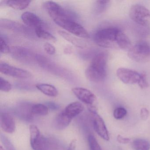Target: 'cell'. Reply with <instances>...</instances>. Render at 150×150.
Wrapping results in <instances>:
<instances>
[{"label":"cell","instance_id":"1","mask_svg":"<svg viewBox=\"0 0 150 150\" xmlns=\"http://www.w3.org/2000/svg\"><path fill=\"white\" fill-rule=\"evenodd\" d=\"M108 58V55L104 52H100L93 57L86 71V77L88 80L94 82L104 80L107 75Z\"/></svg>","mask_w":150,"mask_h":150},{"label":"cell","instance_id":"9","mask_svg":"<svg viewBox=\"0 0 150 150\" xmlns=\"http://www.w3.org/2000/svg\"><path fill=\"white\" fill-rule=\"evenodd\" d=\"M44 7L54 22L69 17L65 10L57 3L52 1H46Z\"/></svg>","mask_w":150,"mask_h":150},{"label":"cell","instance_id":"6","mask_svg":"<svg viewBox=\"0 0 150 150\" xmlns=\"http://www.w3.org/2000/svg\"><path fill=\"white\" fill-rule=\"evenodd\" d=\"M89 110L91 114L94 129L103 139L106 141H109L110 139L109 134L103 119L100 115H98L95 107L90 108Z\"/></svg>","mask_w":150,"mask_h":150},{"label":"cell","instance_id":"13","mask_svg":"<svg viewBox=\"0 0 150 150\" xmlns=\"http://www.w3.org/2000/svg\"><path fill=\"white\" fill-rule=\"evenodd\" d=\"M0 124L3 131L8 133L14 132L16 123L12 115L6 112L1 113L0 115Z\"/></svg>","mask_w":150,"mask_h":150},{"label":"cell","instance_id":"15","mask_svg":"<svg viewBox=\"0 0 150 150\" xmlns=\"http://www.w3.org/2000/svg\"><path fill=\"white\" fill-rule=\"evenodd\" d=\"M72 119V118L68 116L64 111H62L56 117L54 125L57 129L63 130L69 125Z\"/></svg>","mask_w":150,"mask_h":150},{"label":"cell","instance_id":"26","mask_svg":"<svg viewBox=\"0 0 150 150\" xmlns=\"http://www.w3.org/2000/svg\"><path fill=\"white\" fill-rule=\"evenodd\" d=\"M1 139L3 144L7 150H16L14 146L10 142V140L5 135L1 134Z\"/></svg>","mask_w":150,"mask_h":150},{"label":"cell","instance_id":"2","mask_svg":"<svg viewBox=\"0 0 150 150\" xmlns=\"http://www.w3.org/2000/svg\"><path fill=\"white\" fill-rule=\"evenodd\" d=\"M120 30L117 28H106L96 31L94 36L96 43L105 48H118L117 39Z\"/></svg>","mask_w":150,"mask_h":150},{"label":"cell","instance_id":"4","mask_svg":"<svg viewBox=\"0 0 150 150\" xmlns=\"http://www.w3.org/2000/svg\"><path fill=\"white\" fill-rule=\"evenodd\" d=\"M55 23L64 29L74 35L83 38H89V35L86 29L70 17L59 20Z\"/></svg>","mask_w":150,"mask_h":150},{"label":"cell","instance_id":"5","mask_svg":"<svg viewBox=\"0 0 150 150\" xmlns=\"http://www.w3.org/2000/svg\"><path fill=\"white\" fill-rule=\"evenodd\" d=\"M129 13L131 19L141 26H146L150 20V10L139 4L132 5Z\"/></svg>","mask_w":150,"mask_h":150},{"label":"cell","instance_id":"20","mask_svg":"<svg viewBox=\"0 0 150 150\" xmlns=\"http://www.w3.org/2000/svg\"><path fill=\"white\" fill-rule=\"evenodd\" d=\"M49 108L47 106L41 103L33 105L31 108L32 115L45 116L49 114Z\"/></svg>","mask_w":150,"mask_h":150},{"label":"cell","instance_id":"31","mask_svg":"<svg viewBox=\"0 0 150 150\" xmlns=\"http://www.w3.org/2000/svg\"><path fill=\"white\" fill-rule=\"evenodd\" d=\"M149 116V111L146 108H142L140 110V117L141 120L146 121Z\"/></svg>","mask_w":150,"mask_h":150},{"label":"cell","instance_id":"12","mask_svg":"<svg viewBox=\"0 0 150 150\" xmlns=\"http://www.w3.org/2000/svg\"><path fill=\"white\" fill-rule=\"evenodd\" d=\"M21 19L25 24L35 29L38 28H43L45 27V23L42 19L31 12H26L21 16Z\"/></svg>","mask_w":150,"mask_h":150},{"label":"cell","instance_id":"34","mask_svg":"<svg viewBox=\"0 0 150 150\" xmlns=\"http://www.w3.org/2000/svg\"><path fill=\"white\" fill-rule=\"evenodd\" d=\"M48 108H49L51 109L52 110H57L59 108L58 105H57L56 103L52 102H49L48 103Z\"/></svg>","mask_w":150,"mask_h":150},{"label":"cell","instance_id":"24","mask_svg":"<svg viewBox=\"0 0 150 150\" xmlns=\"http://www.w3.org/2000/svg\"><path fill=\"white\" fill-rule=\"evenodd\" d=\"M58 33L61 36L63 37L66 40H67L69 42H71L74 45L77 46H80L79 43L73 37L71 36L68 33H66L65 31L59 30L58 31Z\"/></svg>","mask_w":150,"mask_h":150},{"label":"cell","instance_id":"25","mask_svg":"<svg viewBox=\"0 0 150 150\" xmlns=\"http://www.w3.org/2000/svg\"><path fill=\"white\" fill-rule=\"evenodd\" d=\"M12 89V85L2 77L0 78V89L3 92H8Z\"/></svg>","mask_w":150,"mask_h":150},{"label":"cell","instance_id":"32","mask_svg":"<svg viewBox=\"0 0 150 150\" xmlns=\"http://www.w3.org/2000/svg\"><path fill=\"white\" fill-rule=\"evenodd\" d=\"M117 140L119 144H129L131 142V139L129 138L124 137L120 135H117Z\"/></svg>","mask_w":150,"mask_h":150},{"label":"cell","instance_id":"21","mask_svg":"<svg viewBox=\"0 0 150 150\" xmlns=\"http://www.w3.org/2000/svg\"><path fill=\"white\" fill-rule=\"evenodd\" d=\"M35 34L39 38H43L48 41L56 42L57 39L50 32L45 30L43 28H38L35 29Z\"/></svg>","mask_w":150,"mask_h":150},{"label":"cell","instance_id":"8","mask_svg":"<svg viewBox=\"0 0 150 150\" xmlns=\"http://www.w3.org/2000/svg\"><path fill=\"white\" fill-rule=\"evenodd\" d=\"M0 71L5 75L18 79H28L32 76L31 73L28 71L12 66L5 63L0 64Z\"/></svg>","mask_w":150,"mask_h":150},{"label":"cell","instance_id":"16","mask_svg":"<svg viewBox=\"0 0 150 150\" xmlns=\"http://www.w3.org/2000/svg\"><path fill=\"white\" fill-rule=\"evenodd\" d=\"M3 5L10 7L12 8L17 10H23L27 8L31 2L29 0H8L1 1ZM2 5V4H1Z\"/></svg>","mask_w":150,"mask_h":150},{"label":"cell","instance_id":"3","mask_svg":"<svg viewBox=\"0 0 150 150\" xmlns=\"http://www.w3.org/2000/svg\"><path fill=\"white\" fill-rule=\"evenodd\" d=\"M128 57L137 63H146L150 61V45L140 42L132 46L128 51Z\"/></svg>","mask_w":150,"mask_h":150},{"label":"cell","instance_id":"27","mask_svg":"<svg viewBox=\"0 0 150 150\" xmlns=\"http://www.w3.org/2000/svg\"><path fill=\"white\" fill-rule=\"evenodd\" d=\"M0 46H1V52L3 54H7L10 52V49L6 41L2 37L0 38Z\"/></svg>","mask_w":150,"mask_h":150},{"label":"cell","instance_id":"18","mask_svg":"<svg viewBox=\"0 0 150 150\" xmlns=\"http://www.w3.org/2000/svg\"><path fill=\"white\" fill-rule=\"evenodd\" d=\"M117 45L118 48L120 49H129L131 47V43L129 38L121 30L117 36Z\"/></svg>","mask_w":150,"mask_h":150},{"label":"cell","instance_id":"10","mask_svg":"<svg viewBox=\"0 0 150 150\" xmlns=\"http://www.w3.org/2000/svg\"><path fill=\"white\" fill-rule=\"evenodd\" d=\"M116 74L119 80L126 84L138 83L140 78V74L138 72L124 67L117 69Z\"/></svg>","mask_w":150,"mask_h":150},{"label":"cell","instance_id":"22","mask_svg":"<svg viewBox=\"0 0 150 150\" xmlns=\"http://www.w3.org/2000/svg\"><path fill=\"white\" fill-rule=\"evenodd\" d=\"M88 142L90 150H102L97 140L93 135H89L88 138Z\"/></svg>","mask_w":150,"mask_h":150},{"label":"cell","instance_id":"14","mask_svg":"<svg viewBox=\"0 0 150 150\" xmlns=\"http://www.w3.org/2000/svg\"><path fill=\"white\" fill-rule=\"evenodd\" d=\"M84 107L79 102H74L68 104L63 111L66 114L72 118L78 115L83 111Z\"/></svg>","mask_w":150,"mask_h":150},{"label":"cell","instance_id":"19","mask_svg":"<svg viewBox=\"0 0 150 150\" xmlns=\"http://www.w3.org/2000/svg\"><path fill=\"white\" fill-rule=\"evenodd\" d=\"M134 150H150V143L148 140L144 139H136L132 144Z\"/></svg>","mask_w":150,"mask_h":150},{"label":"cell","instance_id":"7","mask_svg":"<svg viewBox=\"0 0 150 150\" xmlns=\"http://www.w3.org/2000/svg\"><path fill=\"white\" fill-rule=\"evenodd\" d=\"M30 144L34 150H47L48 142L45 138L36 125H31L29 127Z\"/></svg>","mask_w":150,"mask_h":150},{"label":"cell","instance_id":"30","mask_svg":"<svg viewBox=\"0 0 150 150\" xmlns=\"http://www.w3.org/2000/svg\"><path fill=\"white\" fill-rule=\"evenodd\" d=\"M110 1H97L96 4L97 5L98 11L99 12H103Z\"/></svg>","mask_w":150,"mask_h":150},{"label":"cell","instance_id":"29","mask_svg":"<svg viewBox=\"0 0 150 150\" xmlns=\"http://www.w3.org/2000/svg\"><path fill=\"white\" fill-rule=\"evenodd\" d=\"M45 51L49 55H52L56 52V49L52 45L49 43H46L44 45Z\"/></svg>","mask_w":150,"mask_h":150},{"label":"cell","instance_id":"17","mask_svg":"<svg viewBox=\"0 0 150 150\" xmlns=\"http://www.w3.org/2000/svg\"><path fill=\"white\" fill-rule=\"evenodd\" d=\"M37 88L42 93L50 97H56L58 95V91L54 86L45 83H39L36 85Z\"/></svg>","mask_w":150,"mask_h":150},{"label":"cell","instance_id":"11","mask_svg":"<svg viewBox=\"0 0 150 150\" xmlns=\"http://www.w3.org/2000/svg\"><path fill=\"white\" fill-rule=\"evenodd\" d=\"M72 91L80 100L89 107L93 106V104L96 101V96L94 94L86 88L75 87L72 89Z\"/></svg>","mask_w":150,"mask_h":150},{"label":"cell","instance_id":"28","mask_svg":"<svg viewBox=\"0 0 150 150\" xmlns=\"http://www.w3.org/2000/svg\"><path fill=\"white\" fill-rule=\"evenodd\" d=\"M137 84L139 87L142 89H144L148 87L149 85L146 81V75L144 73L140 74V79Z\"/></svg>","mask_w":150,"mask_h":150},{"label":"cell","instance_id":"35","mask_svg":"<svg viewBox=\"0 0 150 150\" xmlns=\"http://www.w3.org/2000/svg\"><path fill=\"white\" fill-rule=\"evenodd\" d=\"M0 150H5V149H4V148H3V147H2V146H0Z\"/></svg>","mask_w":150,"mask_h":150},{"label":"cell","instance_id":"23","mask_svg":"<svg viewBox=\"0 0 150 150\" xmlns=\"http://www.w3.org/2000/svg\"><path fill=\"white\" fill-rule=\"evenodd\" d=\"M127 110L125 108L122 107H119L114 110L113 116L115 118L119 120L124 118L127 115Z\"/></svg>","mask_w":150,"mask_h":150},{"label":"cell","instance_id":"33","mask_svg":"<svg viewBox=\"0 0 150 150\" xmlns=\"http://www.w3.org/2000/svg\"><path fill=\"white\" fill-rule=\"evenodd\" d=\"M77 144V140L76 139H73L69 144L67 150H75Z\"/></svg>","mask_w":150,"mask_h":150}]
</instances>
